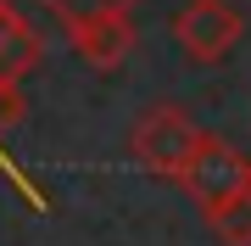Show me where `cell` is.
Here are the masks:
<instances>
[{
	"instance_id": "6da1fadb",
	"label": "cell",
	"mask_w": 251,
	"mask_h": 246,
	"mask_svg": "<svg viewBox=\"0 0 251 246\" xmlns=\"http://www.w3.org/2000/svg\"><path fill=\"white\" fill-rule=\"evenodd\" d=\"M201 129L190 118L184 107H173V101H156V107H145L134 129H128V157L156 173V179H179V168L190 163V151H196Z\"/></svg>"
},
{
	"instance_id": "7a4b0ae2",
	"label": "cell",
	"mask_w": 251,
	"mask_h": 246,
	"mask_svg": "<svg viewBox=\"0 0 251 246\" xmlns=\"http://www.w3.org/2000/svg\"><path fill=\"white\" fill-rule=\"evenodd\" d=\"M173 185H184V196L196 201L201 213H212V207H224L229 196H240L246 185H251V163L229 146V140L201 135L196 151H190V163L179 168V179H173Z\"/></svg>"
},
{
	"instance_id": "3957f363",
	"label": "cell",
	"mask_w": 251,
	"mask_h": 246,
	"mask_svg": "<svg viewBox=\"0 0 251 246\" xmlns=\"http://www.w3.org/2000/svg\"><path fill=\"white\" fill-rule=\"evenodd\" d=\"M240 34H246V23H240V11L229 0H190L179 17H173V39H179V51L196 67L229 62L234 45H240Z\"/></svg>"
},
{
	"instance_id": "277c9868",
	"label": "cell",
	"mask_w": 251,
	"mask_h": 246,
	"mask_svg": "<svg viewBox=\"0 0 251 246\" xmlns=\"http://www.w3.org/2000/svg\"><path fill=\"white\" fill-rule=\"evenodd\" d=\"M67 39H73V51H78L90 67H117V62H128V56H134L140 28H134L128 11H112V17H90V23L67 28Z\"/></svg>"
},
{
	"instance_id": "5b68a950",
	"label": "cell",
	"mask_w": 251,
	"mask_h": 246,
	"mask_svg": "<svg viewBox=\"0 0 251 246\" xmlns=\"http://www.w3.org/2000/svg\"><path fill=\"white\" fill-rule=\"evenodd\" d=\"M39 62H45V39H39V28L28 23L11 0H0V79H6V84H23Z\"/></svg>"
},
{
	"instance_id": "8992f818",
	"label": "cell",
	"mask_w": 251,
	"mask_h": 246,
	"mask_svg": "<svg viewBox=\"0 0 251 246\" xmlns=\"http://www.w3.org/2000/svg\"><path fill=\"white\" fill-rule=\"evenodd\" d=\"M206 224H212V235L224 241V246H251V185H246L240 196H229L224 207H212Z\"/></svg>"
},
{
	"instance_id": "52a82bcc",
	"label": "cell",
	"mask_w": 251,
	"mask_h": 246,
	"mask_svg": "<svg viewBox=\"0 0 251 246\" xmlns=\"http://www.w3.org/2000/svg\"><path fill=\"white\" fill-rule=\"evenodd\" d=\"M39 6L56 11L62 28H78V23H90V17H112V11H128V17H134L140 0H39Z\"/></svg>"
},
{
	"instance_id": "ba28073f",
	"label": "cell",
	"mask_w": 251,
	"mask_h": 246,
	"mask_svg": "<svg viewBox=\"0 0 251 246\" xmlns=\"http://www.w3.org/2000/svg\"><path fill=\"white\" fill-rule=\"evenodd\" d=\"M17 123H23V95H17V84H6V79H0V168H6L11 179L23 185V173L11 168V157H6V135H11ZM23 191H28V185H23ZM28 196H34V191H28Z\"/></svg>"
}]
</instances>
